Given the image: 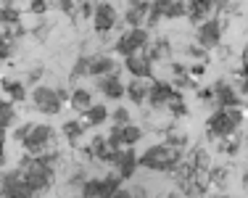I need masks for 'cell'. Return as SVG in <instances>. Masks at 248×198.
I'll return each mask as SVG.
<instances>
[{
	"label": "cell",
	"instance_id": "cell-1",
	"mask_svg": "<svg viewBox=\"0 0 248 198\" xmlns=\"http://www.w3.org/2000/svg\"><path fill=\"white\" fill-rule=\"evenodd\" d=\"M19 172H21V177H24V183H27L29 196H40L53 185V167L45 164L40 156L27 153L24 159L19 161Z\"/></svg>",
	"mask_w": 248,
	"mask_h": 198
},
{
	"label": "cell",
	"instance_id": "cell-2",
	"mask_svg": "<svg viewBox=\"0 0 248 198\" xmlns=\"http://www.w3.org/2000/svg\"><path fill=\"white\" fill-rule=\"evenodd\" d=\"M180 161H182V151L169 143L151 145L140 156V167H148V169H156V172H174L180 167Z\"/></svg>",
	"mask_w": 248,
	"mask_h": 198
},
{
	"label": "cell",
	"instance_id": "cell-3",
	"mask_svg": "<svg viewBox=\"0 0 248 198\" xmlns=\"http://www.w3.org/2000/svg\"><path fill=\"white\" fill-rule=\"evenodd\" d=\"M243 111H240V106H230V108H214V114L209 116V122H206V132H209V137H227L232 135V132L240 130V124H243Z\"/></svg>",
	"mask_w": 248,
	"mask_h": 198
},
{
	"label": "cell",
	"instance_id": "cell-4",
	"mask_svg": "<svg viewBox=\"0 0 248 198\" xmlns=\"http://www.w3.org/2000/svg\"><path fill=\"white\" fill-rule=\"evenodd\" d=\"M151 43L148 37V27H129V32H124L119 40H116V53L119 56H129V53H140L145 50Z\"/></svg>",
	"mask_w": 248,
	"mask_h": 198
},
{
	"label": "cell",
	"instance_id": "cell-5",
	"mask_svg": "<svg viewBox=\"0 0 248 198\" xmlns=\"http://www.w3.org/2000/svg\"><path fill=\"white\" fill-rule=\"evenodd\" d=\"M119 188H122V177L114 172L103 180H87V183H82V196L85 198H116Z\"/></svg>",
	"mask_w": 248,
	"mask_h": 198
},
{
	"label": "cell",
	"instance_id": "cell-6",
	"mask_svg": "<svg viewBox=\"0 0 248 198\" xmlns=\"http://www.w3.org/2000/svg\"><path fill=\"white\" fill-rule=\"evenodd\" d=\"M32 106L37 108L40 114H48V116H56L61 114V106L63 101L58 98L56 87H48V85H37L32 90Z\"/></svg>",
	"mask_w": 248,
	"mask_h": 198
},
{
	"label": "cell",
	"instance_id": "cell-7",
	"mask_svg": "<svg viewBox=\"0 0 248 198\" xmlns=\"http://www.w3.org/2000/svg\"><path fill=\"white\" fill-rule=\"evenodd\" d=\"M53 140H56L53 127H48V124H34L32 130H29V135L21 140V145H24L27 153L37 156V153H43V151H48L50 145H53Z\"/></svg>",
	"mask_w": 248,
	"mask_h": 198
},
{
	"label": "cell",
	"instance_id": "cell-8",
	"mask_svg": "<svg viewBox=\"0 0 248 198\" xmlns=\"http://www.w3.org/2000/svg\"><path fill=\"white\" fill-rule=\"evenodd\" d=\"M222 32H224V24L217 19V16H209L206 21H201V24H198L196 40H198V45H203L206 50H214L217 45L222 43Z\"/></svg>",
	"mask_w": 248,
	"mask_h": 198
},
{
	"label": "cell",
	"instance_id": "cell-9",
	"mask_svg": "<svg viewBox=\"0 0 248 198\" xmlns=\"http://www.w3.org/2000/svg\"><path fill=\"white\" fill-rule=\"evenodd\" d=\"M95 87H98V92L103 98H108V101H122L124 95H127V85L122 82V77H119V72H108V74H103V77H95Z\"/></svg>",
	"mask_w": 248,
	"mask_h": 198
},
{
	"label": "cell",
	"instance_id": "cell-10",
	"mask_svg": "<svg viewBox=\"0 0 248 198\" xmlns=\"http://www.w3.org/2000/svg\"><path fill=\"white\" fill-rule=\"evenodd\" d=\"M114 167H116V174L122 180H129L140 167V156L135 151V145H124V148L116 151V159H114Z\"/></svg>",
	"mask_w": 248,
	"mask_h": 198
},
{
	"label": "cell",
	"instance_id": "cell-11",
	"mask_svg": "<svg viewBox=\"0 0 248 198\" xmlns=\"http://www.w3.org/2000/svg\"><path fill=\"white\" fill-rule=\"evenodd\" d=\"M0 196H8V198H29L27 183L21 177L19 169H11L5 174H0Z\"/></svg>",
	"mask_w": 248,
	"mask_h": 198
},
{
	"label": "cell",
	"instance_id": "cell-12",
	"mask_svg": "<svg viewBox=\"0 0 248 198\" xmlns=\"http://www.w3.org/2000/svg\"><path fill=\"white\" fill-rule=\"evenodd\" d=\"M124 69H127L132 77H140V79H151L153 77V61H151V56L145 53V50L124 56Z\"/></svg>",
	"mask_w": 248,
	"mask_h": 198
},
{
	"label": "cell",
	"instance_id": "cell-13",
	"mask_svg": "<svg viewBox=\"0 0 248 198\" xmlns=\"http://www.w3.org/2000/svg\"><path fill=\"white\" fill-rule=\"evenodd\" d=\"M119 21V14L111 3H95V14H93V24H95V32L98 34H106L116 27Z\"/></svg>",
	"mask_w": 248,
	"mask_h": 198
},
{
	"label": "cell",
	"instance_id": "cell-14",
	"mask_svg": "<svg viewBox=\"0 0 248 198\" xmlns=\"http://www.w3.org/2000/svg\"><path fill=\"white\" fill-rule=\"evenodd\" d=\"M219 106H224V108L243 106V103H240L238 90H235L227 79H217V82H214V108H219Z\"/></svg>",
	"mask_w": 248,
	"mask_h": 198
},
{
	"label": "cell",
	"instance_id": "cell-15",
	"mask_svg": "<svg viewBox=\"0 0 248 198\" xmlns=\"http://www.w3.org/2000/svg\"><path fill=\"white\" fill-rule=\"evenodd\" d=\"M177 92H180V90H174L169 82H151L148 85V101H145V103H148L151 108H164L177 95Z\"/></svg>",
	"mask_w": 248,
	"mask_h": 198
},
{
	"label": "cell",
	"instance_id": "cell-16",
	"mask_svg": "<svg viewBox=\"0 0 248 198\" xmlns=\"http://www.w3.org/2000/svg\"><path fill=\"white\" fill-rule=\"evenodd\" d=\"M151 11V0H129L127 11H124V21L129 27H143Z\"/></svg>",
	"mask_w": 248,
	"mask_h": 198
},
{
	"label": "cell",
	"instance_id": "cell-17",
	"mask_svg": "<svg viewBox=\"0 0 248 198\" xmlns=\"http://www.w3.org/2000/svg\"><path fill=\"white\" fill-rule=\"evenodd\" d=\"M214 0H187V21H193V24L206 21L209 16H214Z\"/></svg>",
	"mask_w": 248,
	"mask_h": 198
},
{
	"label": "cell",
	"instance_id": "cell-18",
	"mask_svg": "<svg viewBox=\"0 0 248 198\" xmlns=\"http://www.w3.org/2000/svg\"><path fill=\"white\" fill-rule=\"evenodd\" d=\"M87 156H93V159H98V161H106V164H114V159H116V151L108 145V140L106 137H93V143L87 145Z\"/></svg>",
	"mask_w": 248,
	"mask_h": 198
},
{
	"label": "cell",
	"instance_id": "cell-19",
	"mask_svg": "<svg viewBox=\"0 0 248 198\" xmlns=\"http://www.w3.org/2000/svg\"><path fill=\"white\" fill-rule=\"evenodd\" d=\"M127 98L135 106H145V101H148V85H145V79L132 77V82H127Z\"/></svg>",
	"mask_w": 248,
	"mask_h": 198
},
{
	"label": "cell",
	"instance_id": "cell-20",
	"mask_svg": "<svg viewBox=\"0 0 248 198\" xmlns=\"http://www.w3.org/2000/svg\"><path fill=\"white\" fill-rule=\"evenodd\" d=\"M116 69V61L111 56H90V77H103V74L114 72Z\"/></svg>",
	"mask_w": 248,
	"mask_h": 198
},
{
	"label": "cell",
	"instance_id": "cell-21",
	"mask_svg": "<svg viewBox=\"0 0 248 198\" xmlns=\"http://www.w3.org/2000/svg\"><path fill=\"white\" fill-rule=\"evenodd\" d=\"M82 116H85L87 127H100L106 119H108V108H106L103 103H90V106L82 111Z\"/></svg>",
	"mask_w": 248,
	"mask_h": 198
},
{
	"label": "cell",
	"instance_id": "cell-22",
	"mask_svg": "<svg viewBox=\"0 0 248 198\" xmlns=\"http://www.w3.org/2000/svg\"><path fill=\"white\" fill-rule=\"evenodd\" d=\"M85 130H87V122L82 124V122H77V119H69V122H63L61 124V132H63V137H66L72 145H77L82 140V135H85Z\"/></svg>",
	"mask_w": 248,
	"mask_h": 198
},
{
	"label": "cell",
	"instance_id": "cell-23",
	"mask_svg": "<svg viewBox=\"0 0 248 198\" xmlns=\"http://www.w3.org/2000/svg\"><path fill=\"white\" fill-rule=\"evenodd\" d=\"M145 53L151 56V61L156 63V61H167L169 56H172V45H169V40L167 37H161V40H156V43H148V48H145Z\"/></svg>",
	"mask_w": 248,
	"mask_h": 198
},
{
	"label": "cell",
	"instance_id": "cell-24",
	"mask_svg": "<svg viewBox=\"0 0 248 198\" xmlns=\"http://www.w3.org/2000/svg\"><path fill=\"white\" fill-rule=\"evenodd\" d=\"M93 103V92L85 90V87H77V90H72V95H69V106L74 108V111H85L87 106Z\"/></svg>",
	"mask_w": 248,
	"mask_h": 198
},
{
	"label": "cell",
	"instance_id": "cell-25",
	"mask_svg": "<svg viewBox=\"0 0 248 198\" xmlns=\"http://www.w3.org/2000/svg\"><path fill=\"white\" fill-rule=\"evenodd\" d=\"M0 24H5V27L21 24V11L16 8L14 3H3L0 5Z\"/></svg>",
	"mask_w": 248,
	"mask_h": 198
},
{
	"label": "cell",
	"instance_id": "cell-26",
	"mask_svg": "<svg viewBox=\"0 0 248 198\" xmlns=\"http://www.w3.org/2000/svg\"><path fill=\"white\" fill-rule=\"evenodd\" d=\"M3 90L8 92L11 103H21L27 98V87L24 82H16V79H3Z\"/></svg>",
	"mask_w": 248,
	"mask_h": 198
},
{
	"label": "cell",
	"instance_id": "cell-27",
	"mask_svg": "<svg viewBox=\"0 0 248 198\" xmlns=\"http://www.w3.org/2000/svg\"><path fill=\"white\" fill-rule=\"evenodd\" d=\"M182 16H187V0H172L164 8V19H182Z\"/></svg>",
	"mask_w": 248,
	"mask_h": 198
},
{
	"label": "cell",
	"instance_id": "cell-28",
	"mask_svg": "<svg viewBox=\"0 0 248 198\" xmlns=\"http://www.w3.org/2000/svg\"><path fill=\"white\" fill-rule=\"evenodd\" d=\"M167 108L172 111L174 119H182V116H187L190 111H187V103H185V98H182V92H177V95L172 98V101L167 103Z\"/></svg>",
	"mask_w": 248,
	"mask_h": 198
},
{
	"label": "cell",
	"instance_id": "cell-29",
	"mask_svg": "<svg viewBox=\"0 0 248 198\" xmlns=\"http://www.w3.org/2000/svg\"><path fill=\"white\" fill-rule=\"evenodd\" d=\"M122 137H124V145H138L140 137H143V130H140L138 124H124L122 127Z\"/></svg>",
	"mask_w": 248,
	"mask_h": 198
},
{
	"label": "cell",
	"instance_id": "cell-30",
	"mask_svg": "<svg viewBox=\"0 0 248 198\" xmlns=\"http://www.w3.org/2000/svg\"><path fill=\"white\" fill-rule=\"evenodd\" d=\"M16 122V111H14V106L11 103H5L3 98H0V127L3 130H8L11 124Z\"/></svg>",
	"mask_w": 248,
	"mask_h": 198
},
{
	"label": "cell",
	"instance_id": "cell-31",
	"mask_svg": "<svg viewBox=\"0 0 248 198\" xmlns=\"http://www.w3.org/2000/svg\"><path fill=\"white\" fill-rule=\"evenodd\" d=\"M90 74V56H79L72 69V82H77L79 77H87Z\"/></svg>",
	"mask_w": 248,
	"mask_h": 198
},
{
	"label": "cell",
	"instance_id": "cell-32",
	"mask_svg": "<svg viewBox=\"0 0 248 198\" xmlns=\"http://www.w3.org/2000/svg\"><path fill=\"white\" fill-rule=\"evenodd\" d=\"M122 127L124 124H111V130H108V135H106V140H108V145L114 151H119L124 148V137H122Z\"/></svg>",
	"mask_w": 248,
	"mask_h": 198
},
{
	"label": "cell",
	"instance_id": "cell-33",
	"mask_svg": "<svg viewBox=\"0 0 248 198\" xmlns=\"http://www.w3.org/2000/svg\"><path fill=\"white\" fill-rule=\"evenodd\" d=\"M238 148H240V140L235 137V132H232V135H227V137H222V145H219L222 153L232 156V153H238Z\"/></svg>",
	"mask_w": 248,
	"mask_h": 198
},
{
	"label": "cell",
	"instance_id": "cell-34",
	"mask_svg": "<svg viewBox=\"0 0 248 198\" xmlns=\"http://www.w3.org/2000/svg\"><path fill=\"white\" fill-rule=\"evenodd\" d=\"M111 119H114V124H127V122H129V111L124 106H119V108H114Z\"/></svg>",
	"mask_w": 248,
	"mask_h": 198
},
{
	"label": "cell",
	"instance_id": "cell-35",
	"mask_svg": "<svg viewBox=\"0 0 248 198\" xmlns=\"http://www.w3.org/2000/svg\"><path fill=\"white\" fill-rule=\"evenodd\" d=\"M79 8H82V19H93V14H95V3L93 0H82Z\"/></svg>",
	"mask_w": 248,
	"mask_h": 198
},
{
	"label": "cell",
	"instance_id": "cell-36",
	"mask_svg": "<svg viewBox=\"0 0 248 198\" xmlns=\"http://www.w3.org/2000/svg\"><path fill=\"white\" fill-rule=\"evenodd\" d=\"M187 56H190V58H206V56H209V50H206L203 48V45H190V48H187Z\"/></svg>",
	"mask_w": 248,
	"mask_h": 198
},
{
	"label": "cell",
	"instance_id": "cell-37",
	"mask_svg": "<svg viewBox=\"0 0 248 198\" xmlns=\"http://www.w3.org/2000/svg\"><path fill=\"white\" fill-rule=\"evenodd\" d=\"M56 5L63 11L66 16H74V5H77V0H56Z\"/></svg>",
	"mask_w": 248,
	"mask_h": 198
},
{
	"label": "cell",
	"instance_id": "cell-38",
	"mask_svg": "<svg viewBox=\"0 0 248 198\" xmlns=\"http://www.w3.org/2000/svg\"><path fill=\"white\" fill-rule=\"evenodd\" d=\"M32 122H27V124H19V127H16V130H14V137H16V140H24V137L29 135V130H32Z\"/></svg>",
	"mask_w": 248,
	"mask_h": 198
},
{
	"label": "cell",
	"instance_id": "cell-39",
	"mask_svg": "<svg viewBox=\"0 0 248 198\" xmlns=\"http://www.w3.org/2000/svg\"><path fill=\"white\" fill-rule=\"evenodd\" d=\"M29 11H32V14H45V11H48V0H32Z\"/></svg>",
	"mask_w": 248,
	"mask_h": 198
},
{
	"label": "cell",
	"instance_id": "cell-40",
	"mask_svg": "<svg viewBox=\"0 0 248 198\" xmlns=\"http://www.w3.org/2000/svg\"><path fill=\"white\" fill-rule=\"evenodd\" d=\"M198 98H201V101H203V103H214V87H201V90H198Z\"/></svg>",
	"mask_w": 248,
	"mask_h": 198
},
{
	"label": "cell",
	"instance_id": "cell-41",
	"mask_svg": "<svg viewBox=\"0 0 248 198\" xmlns=\"http://www.w3.org/2000/svg\"><path fill=\"white\" fill-rule=\"evenodd\" d=\"M167 143L174 145V148H182V145H187V137L185 135H167Z\"/></svg>",
	"mask_w": 248,
	"mask_h": 198
},
{
	"label": "cell",
	"instance_id": "cell-42",
	"mask_svg": "<svg viewBox=\"0 0 248 198\" xmlns=\"http://www.w3.org/2000/svg\"><path fill=\"white\" fill-rule=\"evenodd\" d=\"M172 72L180 77V74H187V66H182V63H177V61H172Z\"/></svg>",
	"mask_w": 248,
	"mask_h": 198
},
{
	"label": "cell",
	"instance_id": "cell-43",
	"mask_svg": "<svg viewBox=\"0 0 248 198\" xmlns=\"http://www.w3.org/2000/svg\"><path fill=\"white\" fill-rule=\"evenodd\" d=\"M203 72H206V66H203V63H196V66H190V74H193V77H201Z\"/></svg>",
	"mask_w": 248,
	"mask_h": 198
},
{
	"label": "cell",
	"instance_id": "cell-44",
	"mask_svg": "<svg viewBox=\"0 0 248 198\" xmlns=\"http://www.w3.org/2000/svg\"><path fill=\"white\" fill-rule=\"evenodd\" d=\"M240 61H243V69H240V74H248V45L243 48V58H240Z\"/></svg>",
	"mask_w": 248,
	"mask_h": 198
},
{
	"label": "cell",
	"instance_id": "cell-45",
	"mask_svg": "<svg viewBox=\"0 0 248 198\" xmlns=\"http://www.w3.org/2000/svg\"><path fill=\"white\" fill-rule=\"evenodd\" d=\"M56 92H58V98H61V101H69V95H72L66 87H56Z\"/></svg>",
	"mask_w": 248,
	"mask_h": 198
},
{
	"label": "cell",
	"instance_id": "cell-46",
	"mask_svg": "<svg viewBox=\"0 0 248 198\" xmlns=\"http://www.w3.org/2000/svg\"><path fill=\"white\" fill-rule=\"evenodd\" d=\"M240 77H243V82H240V92L248 95V74H240Z\"/></svg>",
	"mask_w": 248,
	"mask_h": 198
},
{
	"label": "cell",
	"instance_id": "cell-47",
	"mask_svg": "<svg viewBox=\"0 0 248 198\" xmlns=\"http://www.w3.org/2000/svg\"><path fill=\"white\" fill-rule=\"evenodd\" d=\"M40 77H43V66H40V69H32V72H29V79H40Z\"/></svg>",
	"mask_w": 248,
	"mask_h": 198
},
{
	"label": "cell",
	"instance_id": "cell-48",
	"mask_svg": "<svg viewBox=\"0 0 248 198\" xmlns=\"http://www.w3.org/2000/svg\"><path fill=\"white\" fill-rule=\"evenodd\" d=\"M153 3H156V5H161V8H167V5L172 3V0H153Z\"/></svg>",
	"mask_w": 248,
	"mask_h": 198
},
{
	"label": "cell",
	"instance_id": "cell-49",
	"mask_svg": "<svg viewBox=\"0 0 248 198\" xmlns=\"http://www.w3.org/2000/svg\"><path fill=\"white\" fill-rule=\"evenodd\" d=\"M243 185H248V172H243Z\"/></svg>",
	"mask_w": 248,
	"mask_h": 198
},
{
	"label": "cell",
	"instance_id": "cell-50",
	"mask_svg": "<svg viewBox=\"0 0 248 198\" xmlns=\"http://www.w3.org/2000/svg\"><path fill=\"white\" fill-rule=\"evenodd\" d=\"M0 3H16V0H0Z\"/></svg>",
	"mask_w": 248,
	"mask_h": 198
},
{
	"label": "cell",
	"instance_id": "cell-51",
	"mask_svg": "<svg viewBox=\"0 0 248 198\" xmlns=\"http://www.w3.org/2000/svg\"><path fill=\"white\" fill-rule=\"evenodd\" d=\"M246 140H248V132H246Z\"/></svg>",
	"mask_w": 248,
	"mask_h": 198
},
{
	"label": "cell",
	"instance_id": "cell-52",
	"mask_svg": "<svg viewBox=\"0 0 248 198\" xmlns=\"http://www.w3.org/2000/svg\"><path fill=\"white\" fill-rule=\"evenodd\" d=\"M77 3H82V0H77Z\"/></svg>",
	"mask_w": 248,
	"mask_h": 198
},
{
	"label": "cell",
	"instance_id": "cell-53",
	"mask_svg": "<svg viewBox=\"0 0 248 198\" xmlns=\"http://www.w3.org/2000/svg\"><path fill=\"white\" fill-rule=\"evenodd\" d=\"M0 61H3V58H0Z\"/></svg>",
	"mask_w": 248,
	"mask_h": 198
}]
</instances>
